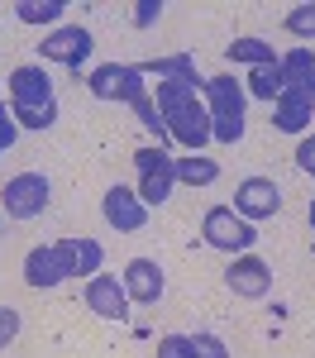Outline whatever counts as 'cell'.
Here are the masks:
<instances>
[{"label":"cell","instance_id":"6da1fadb","mask_svg":"<svg viewBox=\"0 0 315 358\" xmlns=\"http://www.w3.org/2000/svg\"><path fill=\"white\" fill-rule=\"evenodd\" d=\"M205 86L196 82H182V77H163L158 91H153V106L163 115V129H168L186 153H200L210 143V110L200 101Z\"/></svg>","mask_w":315,"mask_h":358},{"label":"cell","instance_id":"7a4b0ae2","mask_svg":"<svg viewBox=\"0 0 315 358\" xmlns=\"http://www.w3.org/2000/svg\"><path fill=\"white\" fill-rule=\"evenodd\" d=\"M5 91H10V115H15L20 129L43 134V129H53V124H57V96H53V82H48L43 62H24V67H15L10 82H5Z\"/></svg>","mask_w":315,"mask_h":358},{"label":"cell","instance_id":"3957f363","mask_svg":"<svg viewBox=\"0 0 315 358\" xmlns=\"http://www.w3.org/2000/svg\"><path fill=\"white\" fill-rule=\"evenodd\" d=\"M200 101H205V110H210V138H220V143H239L244 138V106H249V91L239 77H205V91H200Z\"/></svg>","mask_w":315,"mask_h":358},{"label":"cell","instance_id":"277c9868","mask_svg":"<svg viewBox=\"0 0 315 358\" xmlns=\"http://www.w3.org/2000/svg\"><path fill=\"white\" fill-rule=\"evenodd\" d=\"M200 239L210 248H220V253H249L258 244V229L249 220H239L234 215V206H210L205 210V220H200Z\"/></svg>","mask_w":315,"mask_h":358},{"label":"cell","instance_id":"5b68a950","mask_svg":"<svg viewBox=\"0 0 315 358\" xmlns=\"http://www.w3.org/2000/svg\"><path fill=\"white\" fill-rule=\"evenodd\" d=\"M134 167H139V201L153 210V206H168L172 187H177V167H172V158L163 153V148H139L134 153Z\"/></svg>","mask_w":315,"mask_h":358},{"label":"cell","instance_id":"8992f818","mask_svg":"<svg viewBox=\"0 0 315 358\" xmlns=\"http://www.w3.org/2000/svg\"><path fill=\"white\" fill-rule=\"evenodd\" d=\"M48 201H53V187H48L43 172H15V177L5 182V215H10V220H34V215H43Z\"/></svg>","mask_w":315,"mask_h":358},{"label":"cell","instance_id":"52a82bcc","mask_svg":"<svg viewBox=\"0 0 315 358\" xmlns=\"http://www.w3.org/2000/svg\"><path fill=\"white\" fill-rule=\"evenodd\" d=\"M38 53H43V62H57V67L82 72L86 62H91V53H96V38H91V29H82V24H62L38 43Z\"/></svg>","mask_w":315,"mask_h":358},{"label":"cell","instance_id":"ba28073f","mask_svg":"<svg viewBox=\"0 0 315 358\" xmlns=\"http://www.w3.org/2000/svg\"><path fill=\"white\" fill-rule=\"evenodd\" d=\"M229 206H234L239 220L258 224V220H272V215L282 210V192H277V182H268V177H244Z\"/></svg>","mask_w":315,"mask_h":358},{"label":"cell","instance_id":"9c48e42d","mask_svg":"<svg viewBox=\"0 0 315 358\" xmlns=\"http://www.w3.org/2000/svg\"><path fill=\"white\" fill-rule=\"evenodd\" d=\"M225 287L234 292V296H244V301H263V296L272 292V268H268V258L239 253V258L225 268Z\"/></svg>","mask_w":315,"mask_h":358},{"label":"cell","instance_id":"30bf717a","mask_svg":"<svg viewBox=\"0 0 315 358\" xmlns=\"http://www.w3.org/2000/svg\"><path fill=\"white\" fill-rule=\"evenodd\" d=\"M24 282L34 292H48V287H62V282H72L67 277V258H62V248L57 244H34L24 253Z\"/></svg>","mask_w":315,"mask_h":358},{"label":"cell","instance_id":"8fae6325","mask_svg":"<svg viewBox=\"0 0 315 358\" xmlns=\"http://www.w3.org/2000/svg\"><path fill=\"white\" fill-rule=\"evenodd\" d=\"M101 210H105L110 229H119V234H139L143 224H148V206L139 201L134 187H110L105 201H101Z\"/></svg>","mask_w":315,"mask_h":358},{"label":"cell","instance_id":"7c38bea8","mask_svg":"<svg viewBox=\"0 0 315 358\" xmlns=\"http://www.w3.org/2000/svg\"><path fill=\"white\" fill-rule=\"evenodd\" d=\"M86 306L101 315V320H129V292L124 282L110 273H96L86 282Z\"/></svg>","mask_w":315,"mask_h":358},{"label":"cell","instance_id":"4fadbf2b","mask_svg":"<svg viewBox=\"0 0 315 358\" xmlns=\"http://www.w3.org/2000/svg\"><path fill=\"white\" fill-rule=\"evenodd\" d=\"M119 282H124L129 301H139V306H158V301H163V287H168V277H163V268H158L153 258H134V263H124Z\"/></svg>","mask_w":315,"mask_h":358},{"label":"cell","instance_id":"5bb4252c","mask_svg":"<svg viewBox=\"0 0 315 358\" xmlns=\"http://www.w3.org/2000/svg\"><path fill=\"white\" fill-rule=\"evenodd\" d=\"M315 115V91H282L277 106H272V129L282 134H306Z\"/></svg>","mask_w":315,"mask_h":358},{"label":"cell","instance_id":"9a60e30c","mask_svg":"<svg viewBox=\"0 0 315 358\" xmlns=\"http://www.w3.org/2000/svg\"><path fill=\"white\" fill-rule=\"evenodd\" d=\"M57 248H62V258H67V277L77 282H91V277L101 273V263H105V248L96 244V239H57Z\"/></svg>","mask_w":315,"mask_h":358},{"label":"cell","instance_id":"2e32d148","mask_svg":"<svg viewBox=\"0 0 315 358\" xmlns=\"http://www.w3.org/2000/svg\"><path fill=\"white\" fill-rule=\"evenodd\" d=\"M139 72L143 77H182V82H196V86H205V77L196 72V57L191 53H168V57H148V62H139Z\"/></svg>","mask_w":315,"mask_h":358},{"label":"cell","instance_id":"e0dca14e","mask_svg":"<svg viewBox=\"0 0 315 358\" xmlns=\"http://www.w3.org/2000/svg\"><path fill=\"white\" fill-rule=\"evenodd\" d=\"M172 167H177V182H182V187H210V182H220V163L205 158V153L172 158Z\"/></svg>","mask_w":315,"mask_h":358},{"label":"cell","instance_id":"ac0fdd59","mask_svg":"<svg viewBox=\"0 0 315 358\" xmlns=\"http://www.w3.org/2000/svg\"><path fill=\"white\" fill-rule=\"evenodd\" d=\"M119 77H124V62H101L86 72V91L96 101H119Z\"/></svg>","mask_w":315,"mask_h":358},{"label":"cell","instance_id":"d6986e66","mask_svg":"<svg viewBox=\"0 0 315 358\" xmlns=\"http://www.w3.org/2000/svg\"><path fill=\"white\" fill-rule=\"evenodd\" d=\"M225 53H229V62H249V67H272V62H277V48L263 43V38H249V34L234 38Z\"/></svg>","mask_w":315,"mask_h":358},{"label":"cell","instance_id":"ffe728a7","mask_svg":"<svg viewBox=\"0 0 315 358\" xmlns=\"http://www.w3.org/2000/svg\"><path fill=\"white\" fill-rule=\"evenodd\" d=\"M244 91L258 96V101H272V106H277V96H282V72H277V62H272V67H249Z\"/></svg>","mask_w":315,"mask_h":358},{"label":"cell","instance_id":"44dd1931","mask_svg":"<svg viewBox=\"0 0 315 358\" xmlns=\"http://www.w3.org/2000/svg\"><path fill=\"white\" fill-rule=\"evenodd\" d=\"M15 15H20L24 24H53L57 15H67V5H62V0H20Z\"/></svg>","mask_w":315,"mask_h":358},{"label":"cell","instance_id":"7402d4cb","mask_svg":"<svg viewBox=\"0 0 315 358\" xmlns=\"http://www.w3.org/2000/svg\"><path fill=\"white\" fill-rule=\"evenodd\" d=\"M286 34H296V38H315V0H311V5L286 10Z\"/></svg>","mask_w":315,"mask_h":358},{"label":"cell","instance_id":"603a6c76","mask_svg":"<svg viewBox=\"0 0 315 358\" xmlns=\"http://www.w3.org/2000/svg\"><path fill=\"white\" fill-rule=\"evenodd\" d=\"M158 358H196L191 334H163V339H158Z\"/></svg>","mask_w":315,"mask_h":358},{"label":"cell","instance_id":"cb8c5ba5","mask_svg":"<svg viewBox=\"0 0 315 358\" xmlns=\"http://www.w3.org/2000/svg\"><path fill=\"white\" fill-rule=\"evenodd\" d=\"M191 349H196V358H229L220 334H191Z\"/></svg>","mask_w":315,"mask_h":358},{"label":"cell","instance_id":"d4e9b609","mask_svg":"<svg viewBox=\"0 0 315 358\" xmlns=\"http://www.w3.org/2000/svg\"><path fill=\"white\" fill-rule=\"evenodd\" d=\"M20 339V310L15 306H0V349H10Z\"/></svg>","mask_w":315,"mask_h":358},{"label":"cell","instance_id":"484cf974","mask_svg":"<svg viewBox=\"0 0 315 358\" xmlns=\"http://www.w3.org/2000/svg\"><path fill=\"white\" fill-rule=\"evenodd\" d=\"M15 138H20V124H15V115L0 106V158H5V153L15 148Z\"/></svg>","mask_w":315,"mask_h":358},{"label":"cell","instance_id":"4316f807","mask_svg":"<svg viewBox=\"0 0 315 358\" xmlns=\"http://www.w3.org/2000/svg\"><path fill=\"white\" fill-rule=\"evenodd\" d=\"M158 15H163V0H139V5H134V24L139 29H153Z\"/></svg>","mask_w":315,"mask_h":358},{"label":"cell","instance_id":"83f0119b","mask_svg":"<svg viewBox=\"0 0 315 358\" xmlns=\"http://www.w3.org/2000/svg\"><path fill=\"white\" fill-rule=\"evenodd\" d=\"M296 167H301V172H311V177H315V134L296 143Z\"/></svg>","mask_w":315,"mask_h":358},{"label":"cell","instance_id":"f1b7e54d","mask_svg":"<svg viewBox=\"0 0 315 358\" xmlns=\"http://www.w3.org/2000/svg\"><path fill=\"white\" fill-rule=\"evenodd\" d=\"M311 229H315V201H311Z\"/></svg>","mask_w":315,"mask_h":358},{"label":"cell","instance_id":"f546056e","mask_svg":"<svg viewBox=\"0 0 315 358\" xmlns=\"http://www.w3.org/2000/svg\"><path fill=\"white\" fill-rule=\"evenodd\" d=\"M311 253H315V244H311Z\"/></svg>","mask_w":315,"mask_h":358}]
</instances>
